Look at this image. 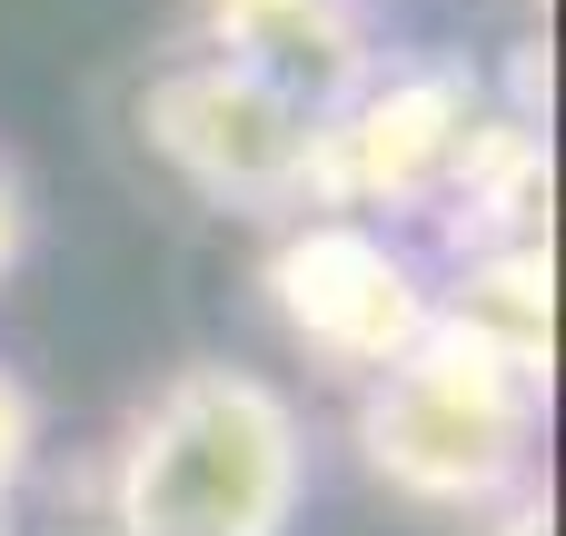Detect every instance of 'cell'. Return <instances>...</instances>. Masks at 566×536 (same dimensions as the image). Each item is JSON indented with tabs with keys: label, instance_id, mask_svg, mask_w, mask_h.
I'll list each match as a JSON object with an SVG mask.
<instances>
[{
	"label": "cell",
	"instance_id": "1",
	"mask_svg": "<svg viewBox=\"0 0 566 536\" xmlns=\"http://www.w3.org/2000/svg\"><path fill=\"white\" fill-rule=\"evenodd\" d=\"M308 507V418L279 378L189 358L99 458V536H289Z\"/></svg>",
	"mask_w": 566,
	"mask_h": 536
},
{
	"label": "cell",
	"instance_id": "2",
	"mask_svg": "<svg viewBox=\"0 0 566 536\" xmlns=\"http://www.w3.org/2000/svg\"><path fill=\"white\" fill-rule=\"evenodd\" d=\"M537 438H547V388L517 378L507 358L468 348L458 328L428 318V338L378 368L348 408L358 467L438 517H488L517 487H537Z\"/></svg>",
	"mask_w": 566,
	"mask_h": 536
},
{
	"label": "cell",
	"instance_id": "3",
	"mask_svg": "<svg viewBox=\"0 0 566 536\" xmlns=\"http://www.w3.org/2000/svg\"><path fill=\"white\" fill-rule=\"evenodd\" d=\"M497 109V80L468 50H398L378 60L328 119H308V209L328 219H428L468 129Z\"/></svg>",
	"mask_w": 566,
	"mask_h": 536
},
{
	"label": "cell",
	"instance_id": "4",
	"mask_svg": "<svg viewBox=\"0 0 566 536\" xmlns=\"http://www.w3.org/2000/svg\"><path fill=\"white\" fill-rule=\"evenodd\" d=\"M259 298L279 318V338L338 378H378L398 368L428 318H438V288H428V259L398 239V229H368V219H328V209H298L269 229L259 249Z\"/></svg>",
	"mask_w": 566,
	"mask_h": 536
},
{
	"label": "cell",
	"instance_id": "5",
	"mask_svg": "<svg viewBox=\"0 0 566 536\" xmlns=\"http://www.w3.org/2000/svg\"><path fill=\"white\" fill-rule=\"evenodd\" d=\"M139 149L219 219H298L308 209V109H289L279 90H259L249 70L179 50L139 80L129 99Z\"/></svg>",
	"mask_w": 566,
	"mask_h": 536
},
{
	"label": "cell",
	"instance_id": "6",
	"mask_svg": "<svg viewBox=\"0 0 566 536\" xmlns=\"http://www.w3.org/2000/svg\"><path fill=\"white\" fill-rule=\"evenodd\" d=\"M199 50L249 70L259 90H279L308 119H328L388 60L368 0H199Z\"/></svg>",
	"mask_w": 566,
	"mask_h": 536
},
{
	"label": "cell",
	"instance_id": "7",
	"mask_svg": "<svg viewBox=\"0 0 566 536\" xmlns=\"http://www.w3.org/2000/svg\"><path fill=\"white\" fill-rule=\"evenodd\" d=\"M547 209H557V149H547V129L517 119V109H488L468 129V149H458V169H448V189H438L428 219H438L448 259H468V249L547 239Z\"/></svg>",
	"mask_w": 566,
	"mask_h": 536
},
{
	"label": "cell",
	"instance_id": "8",
	"mask_svg": "<svg viewBox=\"0 0 566 536\" xmlns=\"http://www.w3.org/2000/svg\"><path fill=\"white\" fill-rule=\"evenodd\" d=\"M438 288V328H458L468 348L507 358L517 378L557 388V249L547 239H517V249H468L448 259Z\"/></svg>",
	"mask_w": 566,
	"mask_h": 536
},
{
	"label": "cell",
	"instance_id": "9",
	"mask_svg": "<svg viewBox=\"0 0 566 536\" xmlns=\"http://www.w3.org/2000/svg\"><path fill=\"white\" fill-rule=\"evenodd\" d=\"M40 448H50V408H40V388L0 358V527H10V507H20V487L40 477Z\"/></svg>",
	"mask_w": 566,
	"mask_h": 536
},
{
	"label": "cell",
	"instance_id": "10",
	"mask_svg": "<svg viewBox=\"0 0 566 536\" xmlns=\"http://www.w3.org/2000/svg\"><path fill=\"white\" fill-rule=\"evenodd\" d=\"M20 259H30V189H20V169L0 159V288H10Z\"/></svg>",
	"mask_w": 566,
	"mask_h": 536
},
{
	"label": "cell",
	"instance_id": "11",
	"mask_svg": "<svg viewBox=\"0 0 566 536\" xmlns=\"http://www.w3.org/2000/svg\"><path fill=\"white\" fill-rule=\"evenodd\" d=\"M478 536H557V507H547V487H517L507 507H488V527Z\"/></svg>",
	"mask_w": 566,
	"mask_h": 536
}]
</instances>
